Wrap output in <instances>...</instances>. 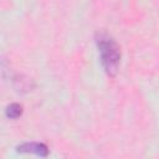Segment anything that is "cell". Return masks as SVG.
<instances>
[{
	"mask_svg": "<svg viewBox=\"0 0 159 159\" xmlns=\"http://www.w3.org/2000/svg\"><path fill=\"white\" fill-rule=\"evenodd\" d=\"M5 116L9 119H17L22 116V106L19 103H11L5 108Z\"/></svg>",
	"mask_w": 159,
	"mask_h": 159,
	"instance_id": "3",
	"label": "cell"
},
{
	"mask_svg": "<svg viewBox=\"0 0 159 159\" xmlns=\"http://www.w3.org/2000/svg\"><path fill=\"white\" fill-rule=\"evenodd\" d=\"M16 152L19 153H31L39 157H47L48 155V147L40 142H26L16 147Z\"/></svg>",
	"mask_w": 159,
	"mask_h": 159,
	"instance_id": "2",
	"label": "cell"
},
{
	"mask_svg": "<svg viewBox=\"0 0 159 159\" xmlns=\"http://www.w3.org/2000/svg\"><path fill=\"white\" fill-rule=\"evenodd\" d=\"M96 43L99 52V60L103 70L108 76H116L120 65V47L117 43V41L104 34H97L96 35Z\"/></svg>",
	"mask_w": 159,
	"mask_h": 159,
	"instance_id": "1",
	"label": "cell"
}]
</instances>
